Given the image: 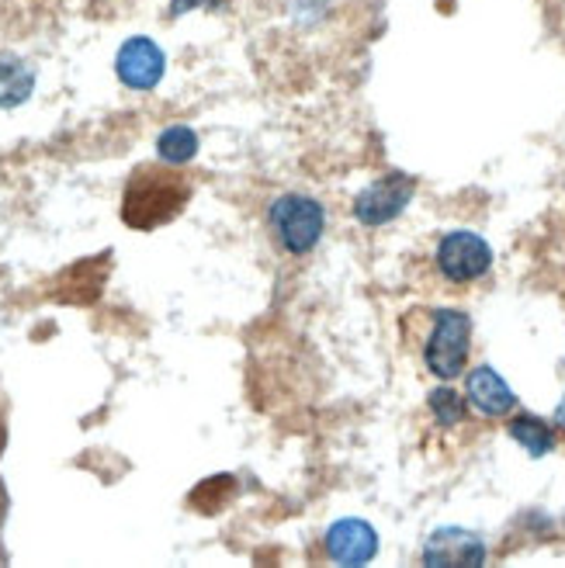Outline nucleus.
I'll list each match as a JSON object with an SVG mask.
<instances>
[{"label": "nucleus", "instance_id": "obj_1", "mask_svg": "<svg viewBox=\"0 0 565 568\" xmlns=\"http://www.w3.org/2000/svg\"><path fill=\"white\" fill-rule=\"evenodd\" d=\"M188 202H191V184L178 174V166L147 163L125 184L122 222L132 225V230H157V225L174 222Z\"/></svg>", "mask_w": 565, "mask_h": 568}, {"label": "nucleus", "instance_id": "obj_2", "mask_svg": "<svg viewBox=\"0 0 565 568\" xmlns=\"http://www.w3.org/2000/svg\"><path fill=\"white\" fill-rule=\"evenodd\" d=\"M326 225V212L309 194H281L271 205V233L289 253H309Z\"/></svg>", "mask_w": 565, "mask_h": 568}, {"label": "nucleus", "instance_id": "obj_3", "mask_svg": "<svg viewBox=\"0 0 565 568\" xmlns=\"http://www.w3.org/2000/svg\"><path fill=\"white\" fill-rule=\"evenodd\" d=\"M468 347H472V323L465 312L458 308H437L434 312V326H431V339L423 347V357H427V367L451 382L465 372L468 361Z\"/></svg>", "mask_w": 565, "mask_h": 568}, {"label": "nucleus", "instance_id": "obj_4", "mask_svg": "<svg viewBox=\"0 0 565 568\" xmlns=\"http://www.w3.org/2000/svg\"><path fill=\"white\" fill-rule=\"evenodd\" d=\"M437 267L447 281H478L493 267V250L483 236L475 233H447L437 246Z\"/></svg>", "mask_w": 565, "mask_h": 568}, {"label": "nucleus", "instance_id": "obj_5", "mask_svg": "<svg viewBox=\"0 0 565 568\" xmlns=\"http://www.w3.org/2000/svg\"><path fill=\"white\" fill-rule=\"evenodd\" d=\"M413 187L416 181L410 174H400V170H392V174L379 178L372 187H364L354 202V215L364 222V225H385L400 215L410 197H413Z\"/></svg>", "mask_w": 565, "mask_h": 568}, {"label": "nucleus", "instance_id": "obj_6", "mask_svg": "<svg viewBox=\"0 0 565 568\" xmlns=\"http://www.w3.org/2000/svg\"><path fill=\"white\" fill-rule=\"evenodd\" d=\"M163 67H167V60H163L160 45L153 39H143V36L129 39L119 49V60H115L119 80L132 91H153L163 77Z\"/></svg>", "mask_w": 565, "mask_h": 568}, {"label": "nucleus", "instance_id": "obj_7", "mask_svg": "<svg viewBox=\"0 0 565 568\" xmlns=\"http://www.w3.org/2000/svg\"><path fill=\"white\" fill-rule=\"evenodd\" d=\"M379 551V534L364 520H336L326 530V555L336 565H364Z\"/></svg>", "mask_w": 565, "mask_h": 568}, {"label": "nucleus", "instance_id": "obj_8", "mask_svg": "<svg viewBox=\"0 0 565 568\" xmlns=\"http://www.w3.org/2000/svg\"><path fill=\"white\" fill-rule=\"evenodd\" d=\"M465 395L483 416H506L517 409V395L493 372V367H475V372L465 378Z\"/></svg>", "mask_w": 565, "mask_h": 568}, {"label": "nucleus", "instance_id": "obj_9", "mask_svg": "<svg viewBox=\"0 0 565 568\" xmlns=\"http://www.w3.org/2000/svg\"><path fill=\"white\" fill-rule=\"evenodd\" d=\"M483 558H486L483 541L475 534L455 527L437 530L427 545V555H423L427 565H483Z\"/></svg>", "mask_w": 565, "mask_h": 568}, {"label": "nucleus", "instance_id": "obj_10", "mask_svg": "<svg viewBox=\"0 0 565 568\" xmlns=\"http://www.w3.org/2000/svg\"><path fill=\"white\" fill-rule=\"evenodd\" d=\"M36 88V73L18 55H0V108H18Z\"/></svg>", "mask_w": 565, "mask_h": 568}, {"label": "nucleus", "instance_id": "obj_11", "mask_svg": "<svg viewBox=\"0 0 565 568\" xmlns=\"http://www.w3.org/2000/svg\"><path fill=\"white\" fill-rule=\"evenodd\" d=\"M194 153H198V135L188 125H171V129H163L160 139H157V156L163 163H171V166L191 163Z\"/></svg>", "mask_w": 565, "mask_h": 568}, {"label": "nucleus", "instance_id": "obj_12", "mask_svg": "<svg viewBox=\"0 0 565 568\" xmlns=\"http://www.w3.org/2000/svg\"><path fill=\"white\" fill-rule=\"evenodd\" d=\"M511 437L527 454H534V458H542V454H548L555 447V430H552L545 419H538V416H517L511 423Z\"/></svg>", "mask_w": 565, "mask_h": 568}, {"label": "nucleus", "instance_id": "obj_13", "mask_svg": "<svg viewBox=\"0 0 565 568\" xmlns=\"http://www.w3.org/2000/svg\"><path fill=\"white\" fill-rule=\"evenodd\" d=\"M431 409H434L437 423H444V426H455V423L465 419V403H462V395L455 388L431 392Z\"/></svg>", "mask_w": 565, "mask_h": 568}, {"label": "nucleus", "instance_id": "obj_14", "mask_svg": "<svg viewBox=\"0 0 565 568\" xmlns=\"http://www.w3.org/2000/svg\"><path fill=\"white\" fill-rule=\"evenodd\" d=\"M194 4H205V0H174V14H181V11H188Z\"/></svg>", "mask_w": 565, "mask_h": 568}, {"label": "nucleus", "instance_id": "obj_15", "mask_svg": "<svg viewBox=\"0 0 565 568\" xmlns=\"http://www.w3.org/2000/svg\"><path fill=\"white\" fill-rule=\"evenodd\" d=\"M555 423L565 426V399H562V406H558V413H555Z\"/></svg>", "mask_w": 565, "mask_h": 568}]
</instances>
